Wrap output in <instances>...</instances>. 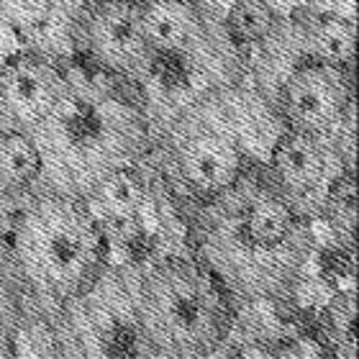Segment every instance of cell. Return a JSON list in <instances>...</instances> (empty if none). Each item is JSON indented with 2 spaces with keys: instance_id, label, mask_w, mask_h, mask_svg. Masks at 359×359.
I'll list each match as a JSON object with an SVG mask.
<instances>
[{
  "instance_id": "obj_1",
  "label": "cell",
  "mask_w": 359,
  "mask_h": 359,
  "mask_svg": "<svg viewBox=\"0 0 359 359\" xmlns=\"http://www.w3.org/2000/svg\"><path fill=\"white\" fill-rule=\"evenodd\" d=\"M313 255L308 218L269 187L241 175L210 195L198 221V259L244 303L287 298Z\"/></svg>"
},
{
  "instance_id": "obj_2",
  "label": "cell",
  "mask_w": 359,
  "mask_h": 359,
  "mask_svg": "<svg viewBox=\"0 0 359 359\" xmlns=\"http://www.w3.org/2000/svg\"><path fill=\"white\" fill-rule=\"evenodd\" d=\"M29 136L39 151L34 190L88 198L108 175L139 167L149 151L151 121L131 100L75 85L67 103Z\"/></svg>"
},
{
  "instance_id": "obj_3",
  "label": "cell",
  "mask_w": 359,
  "mask_h": 359,
  "mask_svg": "<svg viewBox=\"0 0 359 359\" xmlns=\"http://www.w3.org/2000/svg\"><path fill=\"white\" fill-rule=\"evenodd\" d=\"M31 298L67 306L105 272L103 226L85 198L36 190L6 236Z\"/></svg>"
},
{
  "instance_id": "obj_4",
  "label": "cell",
  "mask_w": 359,
  "mask_h": 359,
  "mask_svg": "<svg viewBox=\"0 0 359 359\" xmlns=\"http://www.w3.org/2000/svg\"><path fill=\"white\" fill-rule=\"evenodd\" d=\"M224 287L201 259H167L139 277L136 326L147 357H210L233 329Z\"/></svg>"
},
{
  "instance_id": "obj_5",
  "label": "cell",
  "mask_w": 359,
  "mask_h": 359,
  "mask_svg": "<svg viewBox=\"0 0 359 359\" xmlns=\"http://www.w3.org/2000/svg\"><path fill=\"white\" fill-rule=\"evenodd\" d=\"M75 83L41 54H18L0 67V131L31 134L60 111Z\"/></svg>"
},
{
  "instance_id": "obj_6",
  "label": "cell",
  "mask_w": 359,
  "mask_h": 359,
  "mask_svg": "<svg viewBox=\"0 0 359 359\" xmlns=\"http://www.w3.org/2000/svg\"><path fill=\"white\" fill-rule=\"evenodd\" d=\"M280 111L287 128L334 136L354 108L346 69L306 62L292 67L280 83Z\"/></svg>"
},
{
  "instance_id": "obj_7",
  "label": "cell",
  "mask_w": 359,
  "mask_h": 359,
  "mask_svg": "<svg viewBox=\"0 0 359 359\" xmlns=\"http://www.w3.org/2000/svg\"><path fill=\"white\" fill-rule=\"evenodd\" d=\"M275 187L303 213V205H321L323 193L341 172H354L331 136L287 128L269 154ZM306 216V213H303Z\"/></svg>"
},
{
  "instance_id": "obj_8",
  "label": "cell",
  "mask_w": 359,
  "mask_h": 359,
  "mask_svg": "<svg viewBox=\"0 0 359 359\" xmlns=\"http://www.w3.org/2000/svg\"><path fill=\"white\" fill-rule=\"evenodd\" d=\"M85 49L100 67L144 80L151 49L144 39L142 13L134 0H100L85 21Z\"/></svg>"
},
{
  "instance_id": "obj_9",
  "label": "cell",
  "mask_w": 359,
  "mask_h": 359,
  "mask_svg": "<svg viewBox=\"0 0 359 359\" xmlns=\"http://www.w3.org/2000/svg\"><path fill=\"white\" fill-rule=\"evenodd\" d=\"M172 165L193 193H221L244 175V154L233 139L216 131H195L175 144Z\"/></svg>"
},
{
  "instance_id": "obj_10",
  "label": "cell",
  "mask_w": 359,
  "mask_h": 359,
  "mask_svg": "<svg viewBox=\"0 0 359 359\" xmlns=\"http://www.w3.org/2000/svg\"><path fill=\"white\" fill-rule=\"evenodd\" d=\"M139 13L151 57L193 52L213 36V29L190 0H154L139 6Z\"/></svg>"
},
{
  "instance_id": "obj_11",
  "label": "cell",
  "mask_w": 359,
  "mask_h": 359,
  "mask_svg": "<svg viewBox=\"0 0 359 359\" xmlns=\"http://www.w3.org/2000/svg\"><path fill=\"white\" fill-rule=\"evenodd\" d=\"M300 54L308 62L329 65V67L349 69L357 49L354 23L339 15H321L308 26H298Z\"/></svg>"
},
{
  "instance_id": "obj_12",
  "label": "cell",
  "mask_w": 359,
  "mask_h": 359,
  "mask_svg": "<svg viewBox=\"0 0 359 359\" xmlns=\"http://www.w3.org/2000/svg\"><path fill=\"white\" fill-rule=\"evenodd\" d=\"M85 201L100 224H134L147 201V187L136 167H126L108 175Z\"/></svg>"
},
{
  "instance_id": "obj_13",
  "label": "cell",
  "mask_w": 359,
  "mask_h": 359,
  "mask_svg": "<svg viewBox=\"0 0 359 359\" xmlns=\"http://www.w3.org/2000/svg\"><path fill=\"white\" fill-rule=\"evenodd\" d=\"M31 292L21 277L6 236H0V357L11 354L15 337L26 323V303Z\"/></svg>"
},
{
  "instance_id": "obj_14",
  "label": "cell",
  "mask_w": 359,
  "mask_h": 359,
  "mask_svg": "<svg viewBox=\"0 0 359 359\" xmlns=\"http://www.w3.org/2000/svg\"><path fill=\"white\" fill-rule=\"evenodd\" d=\"M39 177V151L29 134L0 131V195L34 187Z\"/></svg>"
},
{
  "instance_id": "obj_15",
  "label": "cell",
  "mask_w": 359,
  "mask_h": 359,
  "mask_svg": "<svg viewBox=\"0 0 359 359\" xmlns=\"http://www.w3.org/2000/svg\"><path fill=\"white\" fill-rule=\"evenodd\" d=\"M275 11L264 0H233L224 21V31L231 41L241 44H264L277 29Z\"/></svg>"
},
{
  "instance_id": "obj_16",
  "label": "cell",
  "mask_w": 359,
  "mask_h": 359,
  "mask_svg": "<svg viewBox=\"0 0 359 359\" xmlns=\"http://www.w3.org/2000/svg\"><path fill=\"white\" fill-rule=\"evenodd\" d=\"M318 210L326 216L339 239L354 244V239H357V182H354V172L346 170L331 182L329 190L323 193Z\"/></svg>"
},
{
  "instance_id": "obj_17",
  "label": "cell",
  "mask_w": 359,
  "mask_h": 359,
  "mask_svg": "<svg viewBox=\"0 0 359 359\" xmlns=\"http://www.w3.org/2000/svg\"><path fill=\"white\" fill-rule=\"evenodd\" d=\"M57 0H0V23L8 29H36L49 21Z\"/></svg>"
},
{
  "instance_id": "obj_18",
  "label": "cell",
  "mask_w": 359,
  "mask_h": 359,
  "mask_svg": "<svg viewBox=\"0 0 359 359\" xmlns=\"http://www.w3.org/2000/svg\"><path fill=\"white\" fill-rule=\"evenodd\" d=\"M134 3H139V6H144V3H154V0H134Z\"/></svg>"
}]
</instances>
